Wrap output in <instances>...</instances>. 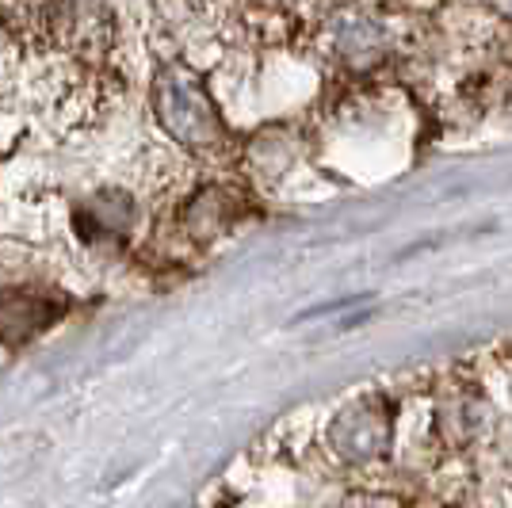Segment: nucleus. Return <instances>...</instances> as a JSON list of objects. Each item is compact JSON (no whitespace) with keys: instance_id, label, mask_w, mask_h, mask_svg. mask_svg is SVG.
<instances>
[{"instance_id":"f257e3e1","label":"nucleus","mask_w":512,"mask_h":508,"mask_svg":"<svg viewBox=\"0 0 512 508\" xmlns=\"http://www.w3.org/2000/svg\"><path fill=\"white\" fill-rule=\"evenodd\" d=\"M150 111L157 127L195 161H226L234 153V134L192 62L172 58L153 69Z\"/></svg>"},{"instance_id":"f03ea898","label":"nucleus","mask_w":512,"mask_h":508,"mask_svg":"<svg viewBox=\"0 0 512 508\" xmlns=\"http://www.w3.org/2000/svg\"><path fill=\"white\" fill-rule=\"evenodd\" d=\"M325 451L337 466L371 470L394 451V402L383 394H356L321 428Z\"/></svg>"},{"instance_id":"7ed1b4c3","label":"nucleus","mask_w":512,"mask_h":508,"mask_svg":"<svg viewBox=\"0 0 512 508\" xmlns=\"http://www.w3.org/2000/svg\"><path fill=\"white\" fill-rule=\"evenodd\" d=\"M314 39L329 62L352 73H367L390 54V27L375 8H329L321 12Z\"/></svg>"},{"instance_id":"20e7f679","label":"nucleus","mask_w":512,"mask_h":508,"mask_svg":"<svg viewBox=\"0 0 512 508\" xmlns=\"http://www.w3.org/2000/svg\"><path fill=\"white\" fill-rule=\"evenodd\" d=\"M245 207H249V195L237 188V184L203 180V184H195L180 199V207H176V230H180V237L192 249H207L214 241H222L245 218Z\"/></svg>"},{"instance_id":"39448f33","label":"nucleus","mask_w":512,"mask_h":508,"mask_svg":"<svg viewBox=\"0 0 512 508\" xmlns=\"http://www.w3.org/2000/svg\"><path fill=\"white\" fill-rule=\"evenodd\" d=\"M299 157L302 130L291 123H268V127H256L237 146V169L253 188H276L287 180V172L299 165Z\"/></svg>"},{"instance_id":"423d86ee","label":"nucleus","mask_w":512,"mask_h":508,"mask_svg":"<svg viewBox=\"0 0 512 508\" xmlns=\"http://www.w3.org/2000/svg\"><path fill=\"white\" fill-rule=\"evenodd\" d=\"M138 195L123 184H107V188H96L85 203L77 207L73 222H77V233L85 237L88 245H123L130 241V233L138 226Z\"/></svg>"},{"instance_id":"0eeeda50","label":"nucleus","mask_w":512,"mask_h":508,"mask_svg":"<svg viewBox=\"0 0 512 508\" xmlns=\"http://www.w3.org/2000/svg\"><path fill=\"white\" fill-rule=\"evenodd\" d=\"M62 314V302L35 287H4L0 291V344L16 348V344L43 337Z\"/></svg>"},{"instance_id":"6e6552de","label":"nucleus","mask_w":512,"mask_h":508,"mask_svg":"<svg viewBox=\"0 0 512 508\" xmlns=\"http://www.w3.org/2000/svg\"><path fill=\"white\" fill-rule=\"evenodd\" d=\"M486 398L478 390H467V386H451L444 390L436 405H432V436L444 447L459 451V447L474 444L486 428Z\"/></svg>"},{"instance_id":"1a4fd4ad","label":"nucleus","mask_w":512,"mask_h":508,"mask_svg":"<svg viewBox=\"0 0 512 508\" xmlns=\"http://www.w3.org/2000/svg\"><path fill=\"white\" fill-rule=\"evenodd\" d=\"M325 508H409V501L398 493H386V489H348Z\"/></svg>"}]
</instances>
